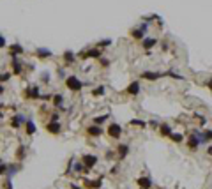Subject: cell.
<instances>
[{
  "mask_svg": "<svg viewBox=\"0 0 212 189\" xmlns=\"http://www.w3.org/2000/svg\"><path fill=\"white\" fill-rule=\"evenodd\" d=\"M101 133H103V129L97 127V125H90L88 127V134H92V136H99Z\"/></svg>",
  "mask_w": 212,
  "mask_h": 189,
  "instance_id": "8",
  "label": "cell"
},
{
  "mask_svg": "<svg viewBox=\"0 0 212 189\" xmlns=\"http://www.w3.org/2000/svg\"><path fill=\"white\" fill-rule=\"evenodd\" d=\"M207 87H209V88H212V80H210V81H207Z\"/></svg>",
  "mask_w": 212,
  "mask_h": 189,
  "instance_id": "31",
  "label": "cell"
},
{
  "mask_svg": "<svg viewBox=\"0 0 212 189\" xmlns=\"http://www.w3.org/2000/svg\"><path fill=\"white\" fill-rule=\"evenodd\" d=\"M127 150H129L127 145H120V147H118V155H120V157H126V155H127Z\"/></svg>",
  "mask_w": 212,
  "mask_h": 189,
  "instance_id": "17",
  "label": "cell"
},
{
  "mask_svg": "<svg viewBox=\"0 0 212 189\" xmlns=\"http://www.w3.org/2000/svg\"><path fill=\"white\" fill-rule=\"evenodd\" d=\"M43 80H44V81H48V80H49V74H46V72H44V74H43Z\"/></svg>",
  "mask_w": 212,
  "mask_h": 189,
  "instance_id": "30",
  "label": "cell"
},
{
  "mask_svg": "<svg viewBox=\"0 0 212 189\" xmlns=\"http://www.w3.org/2000/svg\"><path fill=\"white\" fill-rule=\"evenodd\" d=\"M23 154H25V149H23V147H21V149H18V159H21Z\"/></svg>",
  "mask_w": 212,
  "mask_h": 189,
  "instance_id": "24",
  "label": "cell"
},
{
  "mask_svg": "<svg viewBox=\"0 0 212 189\" xmlns=\"http://www.w3.org/2000/svg\"><path fill=\"white\" fill-rule=\"evenodd\" d=\"M127 92H129V94H138V92H140V83H138V81L131 83L129 88H127Z\"/></svg>",
  "mask_w": 212,
  "mask_h": 189,
  "instance_id": "7",
  "label": "cell"
},
{
  "mask_svg": "<svg viewBox=\"0 0 212 189\" xmlns=\"http://www.w3.org/2000/svg\"><path fill=\"white\" fill-rule=\"evenodd\" d=\"M85 186H87V187L97 189V187H101V180H85Z\"/></svg>",
  "mask_w": 212,
  "mask_h": 189,
  "instance_id": "12",
  "label": "cell"
},
{
  "mask_svg": "<svg viewBox=\"0 0 212 189\" xmlns=\"http://www.w3.org/2000/svg\"><path fill=\"white\" fill-rule=\"evenodd\" d=\"M37 55L41 57V58H46V57H51V51H49V50H44V48H39V50H37Z\"/></svg>",
  "mask_w": 212,
  "mask_h": 189,
  "instance_id": "11",
  "label": "cell"
},
{
  "mask_svg": "<svg viewBox=\"0 0 212 189\" xmlns=\"http://www.w3.org/2000/svg\"><path fill=\"white\" fill-rule=\"evenodd\" d=\"M96 163H97V157L96 155H83V164L87 166V170H90Z\"/></svg>",
  "mask_w": 212,
  "mask_h": 189,
  "instance_id": "3",
  "label": "cell"
},
{
  "mask_svg": "<svg viewBox=\"0 0 212 189\" xmlns=\"http://www.w3.org/2000/svg\"><path fill=\"white\" fill-rule=\"evenodd\" d=\"M138 186H140L141 189H148L150 186H152V180L147 178V177H141V178H138Z\"/></svg>",
  "mask_w": 212,
  "mask_h": 189,
  "instance_id": "4",
  "label": "cell"
},
{
  "mask_svg": "<svg viewBox=\"0 0 212 189\" xmlns=\"http://www.w3.org/2000/svg\"><path fill=\"white\" fill-rule=\"evenodd\" d=\"M131 125H141V127H145V122H141V120H131Z\"/></svg>",
  "mask_w": 212,
  "mask_h": 189,
  "instance_id": "22",
  "label": "cell"
},
{
  "mask_svg": "<svg viewBox=\"0 0 212 189\" xmlns=\"http://www.w3.org/2000/svg\"><path fill=\"white\" fill-rule=\"evenodd\" d=\"M106 119H108V113H106V115H103V117H97V119H96V122L99 124V122H103V120H106Z\"/></svg>",
  "mask_w": 212,
  "mask_h": 189,
  "instance_id": "25",
  "label": "cell"
},
{
  "mask_svg": "<svg viewBox=\"0 0 212 189\" xmlns=\"http://www.w3.org/2000/svg\"><path fill=\"white\" fill-rule=\"evenodd\" d=\"M66 85H67L71 90H80V88H82V81H80L76 76H69V78L66 80Z\"/></svg>",
  "mask_w": 212,
  "mask_h": 189,
  "instance_id": "1",
  "label": "cell"
},
{
  "mask_svg": "<svg viewBox=\"0 0 212 189\" xmlns=\"http://www.w3.org/2000/svg\"><path fill=\"white\" fill-rule=\"evenodd\" d=\"M28 97H39V87H32L28 90Z\"/></svg>",
  "mask_w": 212,
  "mask_h": 189,
  "instance_id": "18",
  "label": "cell"
},
{
  "mask_svg": "<svg viewBox=\"0 0 212 189\" xmlns=\"http://www.w3.org/2000/svg\"><path fill=\"white\" fill-rule=\"evenodd\" d=\"M203 138H205V141H207V140H212V131H205Z\"/></svg>",
  "mask_w": 212,
  "mask_h": 189,
  "instance_id": "23",
  "label": "cell"
},
{
  "mask_svg": "<svg viewBox=\"0 0 212 189\" xmlns=\"http://www.w3.org/2000/svg\"><path fill=\"white\" fill-rule=\"evenodd\" d=\"M110 43H112V41H110V39H106V41H101V43H99V46H108Z\"/></svg>",
  "mask_w": 212,
  "mask_h": 189,
  "instance_id": "27",
  "label": "cell"
},
{
  "mask_svg": "<svg viewBox=\"0 0 212 189\" xmlns=\"http://www.w3.org/2000/svg\"><path fill=\"white\" fill-rule=\"evenodd\" d=\"M171 140L177 141V143H179V141H182V134H179V133H177V134H171Z\"/></svg>",
  "mask_w": 212,
  "mask_h": 189,
  "instance_id": "20",
  "label": "cell"
},
{
  "mask_svg": "<svg viewBox=\"0 0 212 189\" xmlns=\"http://www.w3.org/2000/svg\"><path fill=\"white\" fill-rule=\"evenodd\" d=\"M18 53H23V48L19 46V44H14V46H11V57H16Z\"/></svg>",
  "mask_w": 212,
  "mask_h": 189,
  "instance_id": "10",
  "label": "cell"
},
{
  "mask_svg": "<svg viewBox=\"0 0 212 189\" xmlns=\"http://www.w3.org/2000/svg\"><path fill=\"white\" fill-rule=\"evenodd\" d=\"M120 133H122V129H120V125H117V124H112L108 127V134L112 136V138H120Z\"/></svg>",
  "mask_w": 212,
  "mask_h": 189,
  "instance_id": "2",
  "label": "cell"
},
{
  "mask_svg": "<svg viewBox=\"0 0 212 189\" xmlns=\"http://www.w3.org/2000/svg\"><path fill=\"white\" fill-rule=\"evenodd\" d=\"M23 120H25V119H23V115H16V117L13 119V127L18 129V127H19V124H21Z\"/></svg>",
  "mask_w": 212,
  "mask_h": 189,
  "instance_id": "9",
  "label": "cell"
},
{
  "mask_svg": "<svg viewBox=\"0 0 212 189\" xmlns=\"http://www.w3.org/2000/svg\"><path fill=\"white\" fill-rule=\"evenodd\" d=\"M62 96H55V104H57V106H62Z\"/></svg>",
  "mask_w": 212,
  "mask_h": 189,
  "instance_id": "21",
  "label": "cell"
},
{
  "mask_svg": "<svg viewBox=\"0 0 212 189\" xmlns=\"http://www.w3.org/2000/svg\"><path fill=\"white\" fill-rule=\"evenodd\" d=\"M5 187H7V189H13V186H11V180H9V178L5 180Z\"/></svg>",
  "mask_w": 212,
  "mask_h": 189,
  "instance_id": "28",
  "label": "cell"
},
{
  "mask_svg": "<svg viewBox=\"0 0 212 189\" xmlns=\"http://www.w3.org/2000/svg\"><path fill=\"white\" fill-rule=\"evenodd\" d=\"M66 60L67 62H73V53H69V51H67V53H66Z\"/></svg>",
  "mask_w": 212,
  "mask_h": 189,
  "instance_id": "26",
  "label": "cell"
},
{
  "mask_svg": "<svg viewBox=\"0 0 212 189\" xmlns=\"http://www.w3.org/2000/svg\"><path fill=\"white\" fill-rule=\"evenodd\" d=\"M48 131L53 133V134H57V133H60V125H58L57 122H51V124H48Z\"/></svg>",
  "mask_w": 212,
  "mask_h": 189,
  "instance_id": "6",
  "label": "cell"
},
{
  "mask_svg": "<svg viewBox=\"0 0 212 189\" xmlns=\"http://www.w3.org/2000/svg\"><path fill=\"white\" fill-rule=\"evenodd\" d=\"M141 76H143V78H147V80H157L161 74H159V72H143Z\"/></svg>",
  "mask_w": 212,
  "mask_h": 189,
  "instance_id": "13",
  "label": "cell"
},
{
  "mask_svg": "<svg viewBox=\"0 0 212 189\" xmlns=\"http://www.w3.org/2000/svg\"><path fill=\"white\" fill-rule=\"evenodd\" d=\"M161 134L171 136V127H170V125H166V124H163V125H161Z\"/></svg>",
  "mask_w": 212,
  "mask_h": 189,
  "instance_id": "15",
  "label": "cell"
},
{
  "mask_svg": "<svg viewBox=\"0 0 212 189\" xmlns=\"http://www.w3.org/2000/svg\"><path fill=\"white\" fill-rule=\"evenodd\" d=\"M99 55H101V51H99V50H92V51H88V53H87L83 58H97Z\"/></svg>",
  "mask_w": 212,
  "mask_h": 189,
  "instance_id": "14",
  "label": "cell"
},
{
  "mask_svg": "<svg viewBox=\"0 0 212 189\" xmlns=\"http://www.w3.org/2000/svg\"><path fill=\"white\" fill-rule=\"evenodd\" d=\"M200 141H203V140L196 138V136H191V138H189V147H191V149H196V147L200 145Z\"/></svg>",
  "mask_w": 212,
  "mask_h": 189,
  "instance_id": "5",
  "label": "cell"
},
{
  "mask_svg": "<svg viewBox=\"0 0 212 189\" xmlns=\"http://www.w3.org/2000/svg\"><path fill=\"white\" fill-rule=\"evenodd\" d=\"M103 92H104V88H103V87H99V88H97L94 94H97V96H99V94H103Z\"/></svg>",
  "mask_w": 212,
  "mask_h": 189,
  "instance_id": "29",
  "label": "cell"
},
{
  "mask_svg": "<svg viewBox=\"0 0 212 189\" xmlns=\"http://www.w3.org/2000/svg\"><path fill=\"white\" fill-rule=\"evenodd\" d=\"M209 154H212V147H210V149H209Z\"/></svg>",
  "mask_w": 212,
  "mask_h": 189,
  "instance_id": "32",
  "label": "cell"
},
{
  "mask_svg": "<svg viewBox=\"0 0 212 189\" xmlns=\"http://www.w3.org/2000/svg\"><path fill=\"white\" fill-rule=\"evenodd\" d=\"M34 131H35V127H34V122H27V133L28 134H34Z\"/></svg>",
  "mask_w": 212,
  "mask_h": 189,
  "instance_id": "19",
  "label": "cell"
},
{
  "mask_svg": "<svg viewBox=\"0 0 212 189\" xmlns=\"http://www.w3.org/2000/svg\"><path fill=\"white\" fill-rule=\"evenodd\" d=\"M154 44H156V39H152V37H147V39L143 41V46H145V48H152Z\"/></svg>",
  "mask_w": 212,
  "mask_h": 189,
  "instance_id": "16",
  "label": "cell"
}]
</instances>
